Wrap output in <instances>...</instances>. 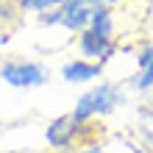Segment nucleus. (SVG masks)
<instances>
[{
	"mask_svg": "<svg viewBox=\"0 0 153 153\" xmlns=\"http://www.w3.org/2000/svg\"><path fill=\"white\" fill-rule=\"evenodd\" d=\"M125 100H128V92H125L123 84L100 78L95 84H89V89H84L78 95V100H75L70 114L78 123H97V120H106L109 114H114Z\"/></svg>",
	"mask_w": 153,
	"mask_h": 153,
	"instance_id": "1",
	"label": "nucleus"
},
{
	"mask_svg": "<svg viewBox=\"0 0 153 153\" xmlns=\"http://www.w3.org/2000/svg\"><path fill=\"white\" fill-rule=\"evenodd\" d=\"M97 6H103V0H67L64 6L53 8V11L36 14V22L45 28H61L78 36L81 31L89 28V20H92Z\"/></svg>",
	"mask_w": 153,
	"mask_h": 153,
	"instance_id": "2",
	"label": "nucleus"
},
{
	"mask_svg": "<svg viewBox=\"0 0 153 153\" xmlns=\"http://www.w3.org/2000/svg\"><path fill=\"white\" fill-rule=\"evenodd\" d=\"M95 137V123H78L73 114H61L53 117L45 128V142L53 148V153H64V150H75V145H86Z\"/></svg>",
	"mask_w": 153,
	"mask_h": 153,
	"instance_id": "3",
	"label": "nucleus"
},
{
	"mask_svg": "<svg viewBox=\"0 0 153 153\" xmlns=\"http://www.w3.org/2000/svg\"><path fill=\"white\" fill-rule=\"evenodd\" d=\"M0 81L11 89H39L50 84V70L39 59H3Z\"/></svg>",
	"mask_w": 153,
	"mask_h": 153,
	"instance_id": "4",
	"label": "nucleus"
},
{
	"mask_svg": "<svg viewBox=\"0 0 153 153\" xmlns=\"http://www.w3.org/2000/svg\"><path fill=\"white\" fill-rule=\"evenodd\" d=\"M75 50H78V59H86V61H95V64H109V61L117 56L120 45L117 39H106L100 33H92V31H81L75 36Z\"/></svg>",
	"mask_w": 153,
	"mask_h": 153,
	"instance_id": "5",
	"label": "nucleus"
},
{
	"mask_svg": "<svg viewBox=\"0 0 153 153\" xmlns=\"http://www.w3.org/2000/svg\"><path fill=\"white\" fill-rule=\"evenodd\" d=\"M100 75H103V67L95 64V61H86V59H67L61 64V78L73 86L95 84V81H100Z\"/></svg>",
	"mask_w": 153,
	"mask_h": 153,
	"instance_id": "6",
	"label": "nucleus"
},
{
	"mask_svg": "<svg viewBox=\"0 0 153 153\" xmlns=\"http://www.w3.org/2000/svg\"><path fill=\"white\" fill-rule=\"evenodd\" d=\"M89 31L100 33V36H106V39H117V14H114V8L97 6L92 20H89Z\"/></svg>",
	"mask_w": 153,
	"mask_h": 153,
	"instance_id": "7",
	"label": "nucleus"
},
{
	"mask_svg": "<svg viewBox=\"0 0 153 153\" xmlns=\"http://www.w3.org/2000/svg\"><path fill=\"white\" fill-rule=\"evenodd\" d=\"M137 137L142 139V148L153 153V106H142L137 111Z\"/></svg>",
	"mask_w": 153,
	"mask_h": 153,
	"instance_id": "8",
	"label": "nucleus"
},
{
	"mask_svg": "<svg viewBox=\"0 0 153 153\" xmlns=\"http://www.w3.org/2000/svg\"><path fill=\"white\" fill-rule=\"evenodd\" d=\"M64 3L67 0H14L20 14H45V11H53V8L64 6Z\"/></svg>",
	"mask_w": 153,
	"mask_h": 153,
	"instance_id": "9",
	"label": "nucleus"
},
{
	"mask_svg": "<svg viewBox=\"0 0 153 153\" xmlns=\"http://www.w3.org/2000/svg\"><path fill=\"white\" fill-rule=\"evenodd\" d=\"M125 92H137V95H150L153 92V70H137L128 84H125Z\"/></svg>",
	"mask_w": 153,
	"mask_h": 153,
	"instance_id": "10",
	"label": "nucleus"
},
{
	"mask_svg": "<svg viewBox=\"0 0 153 153\" xmlns=\"http://www.w3.org/2000/svg\"><path fill=\"white\" fill-rule=\"evenodd\" d=\"M137 70H153V39L137 50Z\"/></svg>",
	"mask_w": 153,
	"mask_h": 153,
	"instance_id": "11",
	"label": "nucleus"
},
{
	"mask_svg": "<svg viewBox=\"0 0 153 153\" xmlns=\"http://www.w3.org/2000/svg\"><path fill=\"white\" fill-rule=\"evenodd\" d=\"M17 17H20V11H17L14 0H0V28H6V25H11Z\"/></svg>",
	"mask_w": 153,
	"mask_h": 153,
	"instance_id": "12",
	"label": "nucleus"
},
{
	"mask_svg": "<svg viewBox=\"0 0 153 153\" xmlns=\"http://www.w3.org/2000/svg\"><path fill=\"white\" fill-rule=\"evenodd\" d=\"M73 153H106V148L100 145V142H86V145H81V148L73 150Z\"/></svg>",
	"mask_w": 153,
	"mask_h": 153,
	"instance_id": "13",
	"label": "nucleus"
},
{
	"mask_svg": "<svg viewBox=\"0 0 153 153\" xmlns=\"http://www.w3.org/2000/svg\"><path fill=\"white\" fill-rule=\"evenodd\" d=\"M120 139L125 142V145H128V150H131V153H148L145 148H142V145H139V142H131V139H125V137H120Z\"/></svg>",
	"mask_w": 153,
	"mask_h": 153,
	"instance_id": "14",
	"label": "nucleus"
},
{
	"mask_svg": "<svg viewBox=\"0 0 153 153\" xmlns=\"http://www.w3.org/2000/svg\"><path fill=\"white\" fill-rule=\"evenodd\" d=\"M134 3V0H103V6H109V8H117V6H128Z\"/></svg>",
	"mask_w": 153,
	"mask_h": 153,
	"instance_id": "15",
	"label": "nucleus"
},
{
	"mask_svg": "<svg viewBox=\"0 0 153 153\" xmlns=\"http://www.w3.org/2000/svg\"><path fill=\"white\" fill-rule=\"evenodd\" d=\"M145 8H148V20L153 25V0H145Z\"/></svg>",
	"mask_w": 153,
	"mask_h": 153,
	"instance_id": "16",
	"label": "nucleus"
},
{
	"mask_svg": "<svg viewBox=\"0 0 153 153\" xmlns=\"http://www.w3.org/2000/svg\"><path fill=\"white\" fill-rule=\"evenodd\" d=\"M6 42H11V33H0V45H6Z\"/></svg>",
	"mask_w": 153,
	"mask_h": 153,
	"instance_id": "17",
	"label": "nucleus"
},
{
	"mask_svg": "<svg viewBox=\"0 0 153 153\" xmlns=\"http://www.w3.org/2000/svg\"><path fill=\"white\" fill-rule=\"evenodd\" d=\"M64 153H73V150H64Z\"/></svg>",
	"mask_w": 153,
	"mask_h": 153,
	"instance_id": "18",
	"label": "nucleus"
}]
</instances>
